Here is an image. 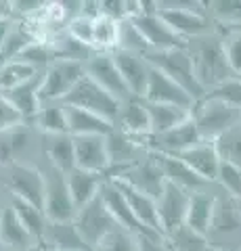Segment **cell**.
<instances>
[{
    "mask_svg": "<svg viewBox=\"0 0 241 251\" xmlns=\"http://www.w3.org/2000/svg\"><path fill=\"white\" fill-rule=\"evenodd\" d=\"M187 52H189V57L193 61L197 82L206 90V94L222 86L224 82L237 77L229 67L224 46H222V36L218 31L187 40Z\"/></svg>",
    "mask_w": 241,
    "mask_h": 251,
    "instance_id": "obj_1",
    "label": "cell"
},
{
    "mask_svg": "<svg viewBox=\"0 0 241 251\" xmlns=\"http://www.w3.org/2000/svg\"><path fill=\"white\" fill-rule=\"evenodd\" d=\"M158 15L183 40L214 34L216 27L206 13V2L199 0H155Z\"/></svg>",
    "mask_w": 241,
    "mask_h": 251,
    "instance_id": "obj_2",
    "label": "cell"
},
{
    "mask_svg": "<svg viewBox=\"0 0 241 251\" xmlns=\"http://www.w3.org/2000/svg\"><path fill=\"white\" fill-rule=\"evenodd\" d=\"M206 239L212 249L241 251V201L224 191L218 193L212 226H210Z\"/></svg>",
    "mask_w": 241,
    "mask_h": 251,
    "instance_id": "obj_3",
    "label": "cell"
},
{
    "mask_svg": "<svg viewBox=\"0 0 241 251\" xmlns=\"http://www.w3.org/2000/svg\"><path fill=\"white\" fill-rule=\"evenodd\" d=\"M191 120L195 124L201 140L214 143L224 132L241 124V111L206 94L204 99L195 100V105L191 107Z\"/></svg>",
    "mask_w": 241,
    "mask_h": 251,
    "instance_id": "obj_4",
    "label": "cell"
},
{
    "mask_svg": "<svg viewBox=\"0 0 241 251\" xmlns=\"http://www.w3.org/2000/svg\"><path fill=\"white\" fill-rule=\"evenodd\" d=\"M44 176V203L42 209L51 222H72L76 218V205L67 186V174H63L46 159L38 163Z\"/></svg>",
    "mask_w": 241,
    "mask_h": 251,
    "instance_id": "obj_5",
    "label": "cell"
},
{
    "mask_svg": "<svg viewBox=\"0 0 241 251\" xmlns=\"http://www.w3.org/2000/svg\"><path fill=\"white\" fill-rule=\"evenodd\" d=\"M149 65L155 67L158 72L166 74L170 80H174L178 86L191 94L195 100L206 97V90L199 86L195 77V69H193V61L185 49H172V50H151L145 54Z\"/></svg>",
    "mask_w": 241,
    "mask_h": 251,
    "instance_id": "obj_6",
    "label": "cell"
},
{
    "mask_svg": "<svg viewBox=\"0 0 241 251\" xmlns=\"http://www.w3.org/2000/svg\"><path fill=\"white\" fill-rule=\"evenodd\" d=\"M0 186L9 197H17L42 207L44 203V176L38 166L11 163L0 168Z\"/></svg>",
    "mask_w": 241,
    "mask_h": 251,
    "instance_id": "obj_7",
    "label": "cell"
},
{
    "mask_svg": "<svg viewBox=\"0 0 241 251\" xmlns=\"http://www.w3.org/2000/svg\"><path fill=\"white\" fill-rule=\"evenodd\" d=\"M63 105L67 107H76V109H84L88 113H95L103 120L115 124L118 113L122 109V103L118 99H113L109 92L103 90L97 82H92L88 75H84L80 82L74 86V90L67 94Z\"/></svg>",
    "mask_w": 241,
    "mask_h": 251,
    "instance_id": "obj_8",
    "label": "cell"
},
{
    "mask_svg": "<svg viewBox=\"0 0 241 251\" xmlns=\"http://www.w3.org/2000/svg\"><path fill=\"white\" fill-rule=\"evenodd\" d=\"M86 75V65L78 61H55L42 72L40 100L44 103H63L74 86Z\"/></svg>",
    "mask_w": 241,
    "mask_h": 251,
    "instance_id": "obj_9",
    "label": "cell"
},
{
    "mask_svg": "<svg viewBox=\"0 0 241 251\" xmlns=\"http://www.w3.org/2000/svg\"><path fill=\"white\" fill-rule=\"evenodd\" d=\"M143 2V13L138 17L130 19L134 25L138 27V31L143 34L145 42L149 44V52L151 50H172V49H185L187 40H183L181 36L172 31V27L168 25L158 15V6H155V0H141Z\"/></svg>",
    "mask_w": 241,
    "mask_h": 251,
    "instance_id": "obj_10",
    "label": "cell"
},
{
    "mask_svg": "<svg viewBox=\"0 0 241 251\" xmlns=\"http://www.w3.org/2000/svg\"><path fill=\"white\" fill-rule=\"evenodd\" d=\"M74 224H76L78 232H80V237L84 239V243L88 245L90 251L95 249L111 230H115L120 226L113 220V216L109 214V209L105 207V203L101 201V197L92 199L88 205L78 209Z\"/></svg>",
    "mask_w": 241,
    "mask_h": 251,
    "instance_id": "obj_11",
    "label": "cell"
},
{
    "mask_svg": "<svg viewBox=\"0 0 241 251\" xmlns=\"http://www.w3.org/2000/svg\"><path fill=\"white\" fill-rule=\"evenodd\" d=\"M201 143V136L195 128V124L189 117L185 124L164 132V134H147L141 136V145L151 155H166V157H181L191 147Z\"/></svg>",
    "mask_w": 241,
    "mask_h": 251,
    "instance_id": "obj_12",
    "label": "cell"
},
{
    "mask_svg": "<svg viewBox=\"0 0 241 251\" xmlns=\"http://www.w3.org/2000/svg\"><path fill=\"white\" fill-rule=\"evenodd\" d=\"M86 75L92 82H97L103 90L109 92L113 99H118L122 105L126 103V100L134 99L130 94L126 82H124L118 65H115L113 52H95L92 54V59L86 63Z\"/></svg>",
    "mask_w": 241,
    "mask_h": 251,
    "instance_id": "obj_13",
    "label": "cell"
},
{
    "mask_svg": "<svg viewBox=\"0 0 241 251\" xmlns=\"http://www.w3.org/2000/svg\"><path fill=\"white\" fill-rule=\"evenodd\" d=\"M113 180H122V182H126L128 186L149 195L153 199H158L166 186V176L160 168V161H158V157L151 153L143 157L134 166H130L128 170H124L122 174Z\"/></svg>",
    "mask_w": 241,
    "mask_h": 251,
    "instance_id": "obj_14",
    "label": "cell"
},
{
    "mask_svg": "<svg viewBox=\"0 0 241 251\" xmlns=\"http://www.w3.org/2000/svg\"><path fill=\"white\" fill-rule=\"evenodd\" d=\"M189 199H191V195L187 191L166 182L161 195L155 199V203H158L160 228H161V234H164V237L172 230L181 228V226H185L187 209H189Z\"/></svg>",
    "mask_w": 241,
    "mask_h": 251,
    "instance_id": "obj_15",
    "label": "cell"
},
{
    "mask_svg": "<svg viewBox=\"0 0 241 251\" xmlns=\"http://www.w3.org/2000/svg\"><path fill=\"white\" fill-rule=\"evenodd\" d=\"M143 100L155 103V105H174V107H183V109H191L195 105V99H193L183 86H178L174 80H170L166 74L158 72L155 67H151Z\"/></svg>",
    "mask_w": 241,
    "mask_h": 251,
    "instance_id": "obj_16",
    "label": "cell"
},
{
    "mask_svg": "<svg viewBox=\"0 0 241 251\" xmlns=\"http://www.w3.org/2000/svg\"><path fill=\"white\" fill-rule=\"evenodd\" d=\"M76 168L92 172V174H107L111 168L109 151H107L105 136H74Z\"/></svg>",
    "mask_w": 241,
    "mask_h": 251,
    "instance_id": "obj_17",
    "label": "cell"
},
{
    "mask_svg": "<svg viewBox=\"0 0 241 251\" xmlns=\"http://www.w3.org/2000/svg\"><path fill=\"white\" fill-rule=\"evenodd\" d=\"M99 197H101V201L105 203V207L109 209V214L113 216V220L122 226V228L130 230L132 234H136V237H141V234H155L151 230H147L145 226L136 220V216L132 214V209L128 205L126 197H124V193L120 191L118 184H115L113 180L105 178V182H103V186H101V191H99Z\"/></svg>",
    "mask_w": 241,
    "mask_h": 251,
    "instance_id": "obj_18",
    "label": "cell"
},
{
    "mask_svg": "<svg viewBox=\"0 0 241 251\" xmlns=\"http://www.w3.org/2000/svg\"><path fill=\"white\" fill-rule=\"evenodd\" d=\"M160 161V168L166 176V182L174 184L178 188H183L189 195H195V193H204V191H212L218 184L214 182H208L199 174H195L183 159L178 157H166V155H155Z\"/></svg>",
    "mask_w": 241,
    "mask_h": 251,
    "instance_id": "obj_19",
    "label": "cell"
},
{
    "mask_svg": "<svg viewBox=\"0 0 241 251\" xmlns=\"http://www.w3.org/2000/svg\"><path fill=\"white\" fill-rule=\"evenodd\" d=\"M113 61H115V65H118L132 97L145 99L147 82H149V74H151L149 61L141 57V54H132V52H124V50H115Z\"/></svg>",
    "mask_w": 241,
    "mask_h": 251,
    "instance_id": "obj_20",
    "label": "cell"
},
{
    "mask_svg": "<svg viewBox=\"0 0 241 251\" xmlns=\"http://www.w3.org/2000/svg\"><path fill=\"white\" fill-rule=\"evenodd\" d=\"M40 247L49 251H90L78 232L74 220L72 222H51L49 220Z\"/></svg>",
    "mask_w": 241,
    "mask_h": 251,
    "instance_id": "obj_21",
    "label": "cell"
},
{
    "mask_svg": "<svg viewBox=\"0 0 241 251\" xmlns=\"http://www.w3.org/2000/svg\"><path fill=\"white\" fill-rule=\"evenodd\" d=\"M178 159H183L187 166H189L195 174H199L208 182H214L216 184V178H218V172H220V157L216 153V147L214 143L210 140H201L195 147H191L189 151H185Z\"/></svg>",
    "mask_w": 241,
    "mask_h": 251,
    "instance_id": "obj_22",
    "label": "cell"
},
{
    "mask_svg": "<svg viewBox=\"0 0 241 251\" xmlns=\"http://www.w3.org/2000/svg\"><path fill=\"white\" fill-rule=\"evenodd\" d=\"M220 193V186L212 188V191H204V193H195L189 199V209H187V220L185 224L191 230H195L199 234H208L210 226H212V218H214V209H216V197Z\"/></svg>",
    "mask_w": 241,
    "mask_h": 251,
    "instance_id": "obj_23",
    "label": "cell"
},
{
    "mask_svg": "<svg viewBox=\"0 0 241 251\" xmlns=\"http://www.w3.org/2000/svg\"><path fill=\"white\" fill-rule=\"evenodd\" d=\"M113 182L118 184V188L124 193V197H126L132 214L136 216L138 222H141L147 230H151L155 234H161L160 218H158V203H155V199L149 197V195L141 193V191H136V188L128 186L126 182H122V180H113ZM161 237H164V234H161Z\"/></svg>",
    "mask_w": 241,
    "mask_h": 251,
    "instance_id": "obj_24",
    "label": "cell"
},
{
    "mask_svg": "<svg viewBox=\"0 0 241 251\" xmlns=\"http://www.w3.org/2000/svg\"><path fill=\"white\" fill-rule=\"evenodd\" d=\"M0 243L15 251H36L40 247L32 239V234L26 230V226L21 224L19 216L15 214V209L9 205V201H6L2 220H0Z\"/></svg>",
    "mask_w": 241,
    "mask_h": 251,
    "instance_id": "obj_25",
    "label": "cell"
},
{
    "mask_svg": "<svg viewBox=\"0 0 241 251\" xmlns=\"http://www.w3.org/2000/svg\"><path fill=\"white\" fill-rule=\"evenodd\" d=\"M42 155L44 159L69 174L76 168V151H74V136L69 134H42Z\"/></svg>",
    "mask_w": 241,
    "mask_h": 251,
    "instance_id": "obj_26",
    "label": "cell"
},
{
    "mask_svg": "<svg viewBox=\"0 0 241 251\" xmlns=\"http://www.w3.org/2000/svg\"><path fill=\"white\" fill-rule=\"evenodd\" d=\"M115 128L126 132V134L141 138L147 136L151 132V124H149V111L143 99H130L122 105L118 120H115Z\"/></svg>",
    "mask_w": 241,
    "mask_h": 251,
    "instance_id": "obj_27",
    "label": "cell"
},
{
    "mask_svg": "<svg viewBox=\"0 0 241 251\" xmlns=\"http://www.w3.org/2000/svg\"><path fill=\"white\" fill-rule=\"evenodd\" d=\"M103 182H105L103 174H92V172L80 170V168H74L69 172L67 186H69V193H72L76 211L99 197V191H101V186H103Z\"/></svg>",
    "mask_w": 241,
    "mask_h": 251,
    "instance_id": "obj_28",
    "label": "cell"
},
{
    "mask_svg": "<svg viewBox=\"0 0 241 251\" xmlns=\"http://www.w3.org/2000/svg\"><path fill=\"white\" fill-rule=\"evenodd\" d=\"M67 132L69 136H107L115 128L111 122L103 120L95 113H88L84 109L67 107Z\"/></svg>",
    "mask_w": 241,
    "mask_h": 251,
    "instance_id": "obj_29",
    "label": "cell"
},
{
    "mask_svg": "<svg viewBox=\"0 0 241 251\" xmlns=\"http://www.w3.org/2000/svg\"><path fill=\"white\" fill-rule=\"evenodd\" d=\"M40 82H42V74L36 77V80L27 82L26 86H19L11 92H2L6 99L13 103V107L21 113V117L26 120V124H32V120L38 115L42 107L40 100Z\"/></svg>",
    "mask_w": 241,
    "mask_h": 251,
    "instance_id": "obj_30",
    "label": "cell"
},
{
    "mask_svg": "<svg viewBox=\"0 0 241 251\" xmlns=\"http://www.w3.org/2000/svg\"><path fill=\"white\" fill-rule=\"evenodd\" d=\"M145 105L147 111H149V124H151L149 134H164V132L185 124L191 117V109H183L174 105H155V103H147V100Z\"/></svg>",
    "mask_w": 241,
    "mask_h": 251,
    "instance_id": "obj_31",
    "label": "cell"
},
{
    "mask_svg": "<svg viewBox=\"0 0 241 251\" xmlns=\"http://www.w3.org/2000/svg\"><path fill=\"white\" fill-rule=\"evenodd\" d=\"M206 13L216 31L241 29V0H206Z\"/></svg>",
    "mask_w": 241,
    "mask_h": 251,
    "instance_id": "obj_32",
    "label": "cell"
},
{
    "mask_svg": "<svg viewBox=\"0 0 241 251\" xmlns=\"http://www.w3.org/2000/svg\"><path fill=\"white\" fill-rule=\"evenodd\" d=\"M46 42L51 44L55 61H78V63H84V65H86V63L92 59V54H95V50H92L90 46L74 40L65 29L57 31V34L51 36Z\"/></svg>",
    "mask_w": 241,
    "mask_h": 251,
    "instance_id": "obj_33",
    "label": "cell"
},
{
    "mask_svg": "<svg viewBox=\"0 0 241 251\" xmlns=\"http://www.w3.org/2000/svg\"><path fill=\"white\" fill-rule=\"evenodd\" d=\"M6 201H9V205L15 209V214L19 216L21 224L26 226V230L32 234V239L38 243V245H40L44 228H46V224H49V218H46L44 209L38 207V205H34V203L23 201V199L9 197V195H6Z\"/></svg>",
    "mask_w": 241,
    "mask_h": 251,
    "instance_id": "obj_34",
    "label": "cell"
},
{
    "mask_svg": "<svg viewBox=\"0 0 241 251\" xmlns=\"http://www.w3.org/2000/svg\"><path fill=\"white\" fill-rule=\"evenodd\" d=\"M32 126L40 134H69L67 132V109L63 103H44Z\"/></svg>",
    "mask_w": 241,
    "mask_h": 251,
    "instance_id": "obj_35",
    "label": "cell"
},
{
    "mask_svg": "<svg viewBox=\"0 0 241 251\" xmlns=\"http://www.w3.org/2000/svg\"><path fill=\"white\" fill-rule=\"evenodd\" d=\"M38 75H40V72L27 65L26 61H4L0 63V92H11L19 86H26L27 82L36 80Z\"/></svg>",
    "mask_w": 241,
    "mask_h": 251,
    "instance_id": "obj_36",
    "label": "cell"
},
{
    "mask_svg": "<svg viewBox=\"0 0 241 251\" xmlns=\"http://www.w3.org/2000/svg\"><path fill=\"white\" fill-rule=\"evenodd\" d=\"M120 23L111 17L95 19V31H92V49L95 52H115L118 50V38H120Z\"/></svg>",
    "mask_w": 241,
    "mask_h": 251,
    "instance_id": "obj_37",
    "label": "cell"
},
{
    "mask_svg": "<svg viewBox=\"0 0 241 251\" xmlns=\"http://www.w3.org/2000/svg\"><path fill=\"white\" fill-rule=\"evenodd\" d=\"M214 147L222 163L241 170V124L224 132L220 138H216Z\"/></svg>",
    "mask_w": 241,
    "mask_h": 251,
    "instance_id": "obj_38",
    "label": "cell"
},
{
    "mask_svg": "<svg viewBox=\"0 0 241 251\" xmlns=\"http://www.w3.org/2000/svg\"><path fill=\"white\" fill-rule=\"evenodd\" d=\"M166 243L170 251H208V239L204 234H199L195 230H191L189 226H181V228L172 230L170 234H166Z\"/></svg>",
    "mask_w": 241,
    "mask_h": 251,
    "instance_id": "obj_39",
    "label": "cell"
},
{
    "mask_svg": "<svg viewBox=\"0 0 241 251\" xmlns=\"http://www.w3.org/2000/svg\"><path fill=\"white\" fill-rule=\"evenodd\" d=\"M118 50L132 52V54H141V57H145V54L149 52V44L145 42L143 34H141V31H138V27H136V25H134V23H132L130 19L120 23Z\"/></svg>",
    "mask_w": 241,
    "mask_h": 251,
    "instance_id": "obj_40",
    "label": "cell"
},
{
    "mask_svg": "<svg viewBox=\"0 0 241 251\" xmlns=\"http://www.w3.org/2000/svg\"><path fill=\"white\" fill-rule=\"evenodd\" d=\"M92 251H138V237L118 226L99 243Z\"/></svg>",
    "mask_w": 241,
    "mask_h": 251,
    "instance_id": "obj_41",
    "label": "cell"
},
{
    "mask_svg": "<svg viewBox=\"0 0 241 251\" xmlns=\"http://www.w3.org/2000/svg\"><path fill=\"white\" fill-rule=\"evenodd\" d=\"M19 61H26L27 65H32L34 69H38V72L42 74L46 67L55 63V54H53L51 44L46 40H36L34 44H29L27 49L23 50Z\"/></svg>",
    "mask_w": 241,
    "mask_h": 251,
    "instance_id": "obj_42",
    "label": "cell"
},
{
    "mask_svg": "<svg viewBox=\"0 0 241 251\" xmlns=\"http://www.w3.org/2000/svg\"><path fill=\"white\" fill-rule=\"evenodd\" d=\"M222 36V46L224 54H227L231 72L237 77H241V29H231V31H218Z\"/></svg>",
    "mask_w": 241,
    "mask_h": 251,
    "instance_id": "obj_43",
    "label": "cell"
},
{
    "mask_svg": "<svg viewBox=\"0 0 241 251\" xmlns=\"http://www.w3.org/2000/svg\"><path fill=\"white\" fill-rule=\"evenodd\" d=\"M216 184L220 186V191H224L227 195H231V197L241 201V170L239 168L222 163L218 178H216Z\"/></svg>",
    "mask_w": 241,
    "mask_h": 251,
    "instance_id": "obj_44",
    "label": "cell"
},
{
    "mask_svg": "<svg viewBox=\"0 0 241 251\" xmlns=\"http://www.w3.org/2000/svg\"><path fill=\"white\" fill-rule=\"evenodd\" d=\"M65 31L74 38V40L86 44V46H90V49H92V31H95V19L84 17V15H78V17H74L72 21L67 23ZM92 50H95V49H92Z\"/></svg>",
    "mask_w": 241,
    "mask_h": 251,
    "instance_id": "obj_45",
    "label": "cell"
},
{
    "mask_svg": "<svg viewBox=\"0 0 241 251\" xmlns=\"http://www.w3.org/2000/svg\"><path fill=\"white\" fill-rule=\"evenodd\" d=\"M208 97H214V99L222 100V103L235 107L237 111H241V77H233V80L224 82L218 88L210 90Z\"/></svg>",
    "mask_w": 241,
    "mask_h": 251,
    "instance_id": "obj_46",
    "label": "cell"
},
{
    "mask_svg": "<svg viewBox=\"0 0 241 251\" xmlns=\"http://www.w3.org/2000/svg\"><path fill=\"white\" fill-rule=\"evenodd\" d=\"M21 124H26V120H23L21 113L13 107L11 100L0 92V134L17 128V126H21Z\"/></svg>",
    "mask_w": 241,
    "mask_h": 251,
    "instance_id": "obj_47",
    "label": "cell"
},
{
    "mask_svg": "<svg viewBox=\"0 0 241 251\" xmlns=\"http://www.w3.org/2000/svg\"><path fill=\"white\" fill-rule=\"evenodd\" d=\"M138 251H170V247L161 234H141L138 237Z\"/></svg>",
    "mask_w": 241,
    "mask_h": 251,
    "instance_id": "obj_48",
    "label": "cell"
},
{
    "mask_svg": "<svg viewBox=\"0 0 241 251\" xmlns=\"http://www.w3.org/2000/svg\"><path fill=\"white\" fill-rule=\"evenodd\" d=\"M13 23H15V19H0V50H2L6 38H9V34H11Z\"/></svg>",
    "mask_w": 241,
    "mask_h": 251,
    "instance_id": "obj_49",
    "label": "cell"
},
{
    "mask_svg": "<svg viewBox=\"0 0 241 251\" xmlns=\"http://www.w3.org/2000/svg\"><path fill=\"white\" fill-rule=\"evenodd\" d=\"M0 19H15L13 17V0H0Z\"/></svg>",
    "mask_w": 241,
    "mask_h": 251,
    "instance_id": "obj_50",
    "label": "cell"
},
{
    "mask_svg": "<svg viewBox=\"0 0 241 251\" xmlns=\"http://www.w3.org/2000/svg\"><path fill=\"white\" fill-rule=\"evenodd\" d=\"M208 251H218V249H212V247H210V249H208Z\"/></svg>",
    "mask_w": 241,
    "mask_h": 251,
    "instance_id": "obj_51",
    "label": "cell"
},
{
    "mask_svg": "<svg viewBox=\"0 0 241 251\" xmlns=\"http://www.w3.org/2000/svg\"><path fill=\"white\" fill-rule=\"evenodd\" d=\"M0 193H4V191H2V186H0Z\"/></svg>",
    "mask_w": 241,
    "mask_h": 251,
    "instance_id": "obj_52",
    "label": "cell"
},
{
    "mask_svg": "<svg viewBox=\"0 0 241 251\" xmlns=\"http://www.w3.org/2000/svg\"><path fill=\"white\" fill-rule=\"evenodd\" d=\"M46 251H49V249H46Z\"/></svg>",
    "mask_w": 241,
    "mask_h": 251,
    "instance_id": "obj_53",
    "label": "cell"
}]
</instances>
